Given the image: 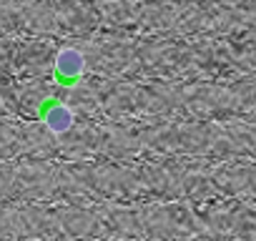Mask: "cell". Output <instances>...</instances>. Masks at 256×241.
<instances>
[{
    "mask_svg": "<svg viewBox=\"0 0 256 241\" xmlns=\"http://www.w3.org/2000/svg\"><path fill=\"white\" fill-rule=\"evenodd\" d=\"M83 56L78 53V50H63L60 56H58V60H56V68L63 73V76H78L80 70H83Z\"/></svg>",
    "mask_w": 256,
    "mask_h": 241,
    "instance_id": "1",
    "label": "cell"
},
{
    "mask_svg": "<svg viewBox=\"0 0 256 241\" xmlns=\"http://www.w3.org/2000/svg\"><path fill=\"white\" fill-rule=\"evenodd\" d=\"M48 124H50L53 131H60V128H66V126L70 124V113H68L66 108H58L56 113H50V120H48Z\"/></svg>",
    "mask_w": 256,
    "mask_h": 241,
    "instance_id": "2",
    "label": "cell"
}]
</instances>
